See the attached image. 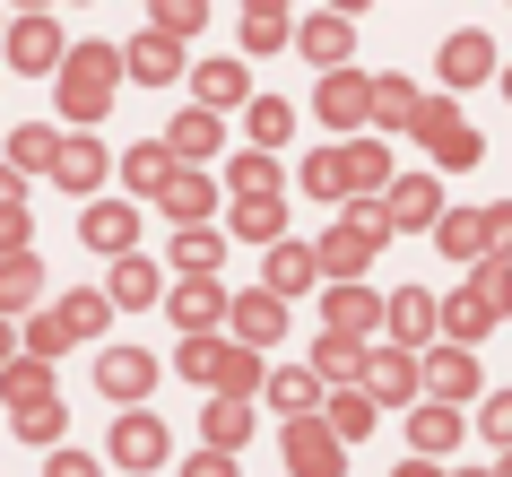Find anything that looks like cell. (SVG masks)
Instances as JSON below:
<instances>
[{"mask_svg":"<svg viewBox=\"0 0 512 477\" xmlns=\"http://www.w3.org/2000/svg\"><path fill=\"white\" fill-rule=\"evenodd\" d=\"M122 70H139V79H174L183 53H174V35H139L131 53H122Z\"/></svg>","mask_w":512,"mask_h":477,"instance_id":"cell-35","label":"cell"},{"mask_svg":"<svg viewBox=\"0 0 512 477\" xmlns=\"http://www.w3.org/2000/svg\"><path fill=\"white\" fill-rule=\"evenodd\" d=\"M0 209H18V165H0Z\"/></svg>","mask_w":512,"mask_h":477,"instance_id":"cell-54","label":"cell"},{"mask_svg":"<svg viewBox=\"0 0 512 477\" xmlns=\"http://www.w3.org/2000/svg\"><path fill=\"white\" fill-rule=\"evenodd\" d=\"M417 148H434V165H478V131L460 122L452 96H426L417 105Z\"/></svg>","mask_w":512,"mask_h":477,"instance_id":"cell-6","label":"cell"},{"mask_svg":"<svg viewBox=\"0 0 512 477\" xmlns=\"http://www.w3.org/2000/svg\"><path fill=\"white\" fill-rule=\"evenodd\" d=\"M61 148H70V139H61V131H44V122H27V131L9 139V157H18V165H35V174H53V165H61Z\"/></svg>","mask_w":512,"mask_h":477,"instance_id":"cell-37","label":"cell"},{"mask_svg":"<svg viewBox=\"0 0 512 477\" xmlns=\"http://www.w3.org/2000/svg\"><path fill=\"white\" fill-rule=\"evenodd\" d=\"M165 304H174V321H183V330H191V339H209V330H217V321H226V313H235V304H226V287H217V278H183V287H174V295H165Z\"/></svg>","mask_w":512,"mask_h":477,"instance_id":"cell-9","label":"cell"},{"mask_svg":"<svg viewBox=\"0 0 512 477\" xmlns=\"http://www.w3.org/2000/svg\"><path fill=\"white\" fill-rule=\"evenodd\" d=\"M417 365H426V391L443 399V408L478 391V365H469V347H434V356H417Z\"/></svg>","mask_w":512,"mask_h":477,"instance_id":"cell-18","label":"cell"},{"mask_svg":"<svg viewBox=\"0 0 512 477\" xmlns=\"http://www.w3.org/2000/svg\"><path fill=\"white\" fill-rule=\"evenodd\" d=\"M504 96H512V70H504Z\"/></svg>","mask_w":512,"mask_h":477,"instance_id":"cell-58","label":"cell"},{"mask_svg":"<svg viewBox=\"0 0 512 477\" xmlns=\"http://www.w3.org/2000/svg\"><path fill=\"white\" fill-rule=\"evenodd\" d=\"M304 53L339 70V53H348V18H313V27H304Z\"/></svg>","mask_w":512,"mask_h":477,"instance_id":"cell-43","label":"cell"},{"mask_svg":"<svg viewBox=\"0 0 512 477\" xmlns=\"http://www.w3.org/2000/svg\"><path fill=\"white\" fill-rule=\"evenodd\" d=\"M495 477H512V451H504V469H495Z\"/></svg>","mask_w":512,"mask_h":477,"instance_id":"cell-57","label":"cell"},{"mask_svg":"<svg viewBox=\"0 0 512 477\" xmlns=\"http://www.w3.org/2000/svg\"><path fill=\"white\" fill-rule=\"evenodd\" d=\"M382 235H391V226H382V209H348V217L322 235V269L339 278V287H356V269L374 261V243H382Z\"/></svg>","mask_w":512,"mask_h":477,"instance_id":"cell-5","label":"cell"},{"mask_svg":"<svg viewBox=\"0 0 512 477\" xmlns=\"http://www.w3.org/2000/svg\"><path fill=\"white\" fill-rule=\"evenodd\" d=\"M105 295L122 304V313H148V304H165V278H157V261H113V278H105Z\"/></svg>","mask_w":512,"mask_h":477,"instance_id":"cell-17","label":"cell"},{"mask_svg":"<svg viewBox=\"0 0 512 477\" xmlns=\"http://www.w3.org/2000/svg\"><path fill=\"white\" fill-rule=\"evenodd\" d=\"M469 477H486V469H469Z\"/></svg>","mask_w":512,"mask_h":477,"instance_id":"cell-59","label":"cell"},{"mask_svg":"<svg viewBox=\"0 0 512 477\" xmlns=\"http://www.w3.org/2000/svg\"><path fill=\"white\" fill-rule=\"evenodd\" d=\"M434 330H443V304H434L426 287H400V295H391V339H400V347L434 339Z\"/></svg>","mask_w":512,"mask_h":477,"instance_id":"cell-21","label":"cell"},{"mask_svg":"<svg viewBox=\"0 0 512 477\" xmlns=\"http://www.w3.org/2000/svg\"><path fill=\"white\" fill-rule=\"evenodd\" d=\"M44 477H96V460H87V451H53V460H44Z\"/></svg>","mask_w":512,"mask_h":477,"instance_id":"cell-53","label":"cell"},{"mask_svg":"<svg viewBox=\"0 0 512 477\" xmlns=\"http://www.w3.org/2000/svg\"><path fill=\"white\" fill-rule=\"evenodd\" d=\"M174 174H183V157H174L165 139H148V148H131V157H122V183H131L139 200H165V183H174Z\"/></svg>","mask_w":512,"mask_h":477,"instance_id":"cell-16","label":"cell"},{"mask_svg":"<svg viewBox=\"0 0 512 477\" xmlns=\"http://www.w3.org/2000/svg\"><path fill=\"white\" fill-rule=\"evenodd\" d=\"M191 96H200V113L243 105V70H235V61H200V70H191Z\"/></svg>","mask_w":512,"mask_h":477,"instance_id":"cell-25","label":"cell"},{"mask_svg":"<svg viewBox=\"0 0 512 477\" xmlns=\"http://www.w3.org/2000/svg\"><path fill=\"white\" fill-rule=\"evenodd\" d=\"M486 261H512V200L486 209Z\"/></svg>","mask_w":512,"mask_h":477,"instance_id":"cell-48","label":"cell"},{"mask_svg":"<svg viewBox=\"0 0 512 477\" xmlns=\"http://www.w3.org/2000/svg\"><path fill=\"white\" fill-rule=\"evenodd\" d=\"M235 235L243 243H287V200H235Z\"/></svg>","mask_w":512,"mask_h":477,"instance_id":"cell-30","label":"cell"},{"mask_svg":"<svg viewBox=\"0 0 512 477\" xmlns=\"http://www.w3.org/2000/svg\"><path fill=\"white\" fill-rule=\"evenodd\" d=\"M53 183L61 191H96V183H105V148H96V139H70L61 165H53Z\"/></svg>","mask_w":512,"mask_h":477,"instance_id":"cell-33","label":"cell"},{"mask_svg":"<svg viewBox=\"0 0 512 477\" xmlns=\"http://www.w3.org/2000/svg\"><path fill=\"white\" fill-rule=\"evenodd\" d=\"M235 339H243V347H270V339H287V304H278L270 287H261V295H235Z\"/></svg>","mask_w":512,"mask_h":477,"instance_id":"cell-19","label":"cell"},{"mask_svg":"<svg viewBox=\"0 0 512 477\" xmlns=\"http://www.w3.org/2000/svg\"><path fill=\"white\" fill-rule=\"evenodd\" d=\"M313 278H322V252H304V243H278L270 252V295L278 304H287L296 287H313Z\"/></svg>","mask_w":512,"mask_h":477,"instance_id":"cell-26","label":"cell"},{"mask_svg":"<svg viewBox=\"0 0 512 477\" xmlns=\"http://www.w3.org/2000/svg\"><path fill=\"white\" fill-rule=\"evenodd\" d=\"M330 434H339V443H356V434H365V425H374V399H365V391H339V399H330Z\"/></svg>","mask_w":512,"mask_h":477,"instance_id":"cell-40","label":"cell"},{"mask_svg":"<svg viewBox=\"0 0 512 477\" xmlns=\"http://www.w3.org/2000/svg\"><path fill=\"white\" fill-rule=\"evenodd\" d=\"M434 243L460 252V261H486V209H452L443 226H434Z\"/></svg>","mask_w":512,"mask_h":477,"instance_id":"cell-34","label":"cell"},{"mask_svg":"<svg viewBox=\"0 0 512 477\" xmlns=\"http://www.w3.org/2000/svg\"><path fill=\"white\" fill-rule=\"evenodd\" d=\"M0 252H9V261L27 252V209H0Z\"/></svg>","mask_w":512,"mask_h":477,"instance_id":"cell-51","label":"cell"},{"mask_svg":"<svg viewBox=\"0 0 512 477\" xmlns=\"http://www.w3.org/2000/svg\"><path fill=\"white\" fill-rule=\"evenodd\" d=\"M165 148H174V157H183L191 174H200V165H209L217 148H226V122H217V113H200V105H191L183 122H174V131H165Z\"/></svg>","mask_w":512,"mask_h":477,"instance_id":"cell-15","label":"cell"},{"mask_svg":"<svg viewBox=\"0 0 512 477\" xmlns=\"http://www.w3.org/2000/svg\"><path fill=\"white\" fill-rule=\"evenodd\" d=\"M417 382H426V373H417V356H408V347L365 356V399H408V408H417Z\"/></svg>","mask_w":512,"mask_h":477,"instance_id":"cell-11","label":"cell"},{"mask_svg":"<svg viewBox=\"0 0 512 477\" xmlns=\"http://www.w3.org/2000/svg\"><path fill=\"white\" fill-rule=\"evenodd\" d=\"M148 18H157V35H174V44H183V35H200V18H209V9H191V0H165V9H148Z\"/></svg>","mask_w":512,"mask_h":477,"instance_id":"cell-47","label":"cell"},{"mask_svg":"<svg viewBox=\"0 0 512 477\" xmlns=\"http://www.w3.org/2000/svg\"><path fill=\"white\" fill-rule=\"evenodd\" d=\"M243 44H252V53H270V44H287V9H270V0H252V9H243Z\"/></svg>","mask_w":512,"mask_h":477,"instance_id":"cell-41","label":"cell"},{"mask_svg":"<svg viewBox=\"0 0 512 477\" xmlns=\"http://www.w3.org/2000/svg\"><path fill=\"white\" fill-rule=\"evenodd\" d=\"M183 477H235V460H226V451H191Z\"/></svg>","mask_w":512,"mask_h":477,"instance_id":"cell-52","label":"cell"},{"mask_svg":"<svg viewBox=\"0 0 512 477\" xmlns=\"http://www.w3.org/2000/svg\"><path fill=\"white\" fill-rule=\"evenodd\" d=\"M157 356H148V347H105V365H96V382H105L113 399H148V382H157Z\"/></svg>","mask_w":512,"mask_h":477,"instance_id":"cell-12","label":"cell"},{"mask_svg":"<svg viewBox=\"0 0 512 477\" xmlns=\"http://www.w3.org/2000/svg\"><path fill=\"white\" fill-rule=\"evenodd\" d=\"M226 183H235L243 200H278V157H261V148H252V157H235V174H226Z\"/></svg>","mask_w":512,"mask_h":477,"instance_id":"cell-39","label":"cell"},{"mask_svg":"<svg viewBox=\"0 0 512 477\" xmlns=\"http://www.w3.org/2000/svg\"><path fill=\"white\" fill-rule=\"evenodd\" d=\"M313 373L348 391V382H365V347H356V339H339V330H322V347H313Z\"/></svg>","mask_w":512,"mask_h":477,"instance_id":"cell-29","label":"cell"},{"mask_svg":"<svg viewBox=\"0 0 512 477\" xmlns=\"http://www.w3.org/2000/svg\"><path fill=\"white\" fill-rule=\"evenodd\" d=\"M9 347H18V330H9V321H0V373L18 365V356H9Z\"/></svg>","mask_w":512,"mask_h":477,"instance_id":"cell-55","label":"cell"},{"mask_svg":"<svg viewBox=\"0 0 512 477\" xmlns=\"http://www.w3.org/2000/svg\"><path fill=\"white\" fill-rule=\"evenodd\" d=\"M9 61H18V70H53L61 61V27L53 18H18V27H9Z\"/></svg>","mask_w":512,"mask_h":477,"instance_id":"cell-23","label":"cell"},{"mask_svg":"<svg viewBox=\"0 0 512 477\" xmlns=\"http://www.w3.org/2000/svg\"><path fill=\"white\" fill-rule=\"evenodd\" d=\"M382 226L391 235H417V226H443V191L426 174H400V183L382 191Z\"/></svg>","mask_w":512,"mask_h":477,"instance_id":"cell-7","label":"cell"},{"mask_svg":"<svg viewBox=\"0 0 512 477\" xmlns=\"http://www.w3.org/2000/svg\"><path fill=\"white\" fill-rule=\"evenodd\" d=\"M417 105H426V96H408V79L374 87V122H391V131H417Z\"/></svg>","mask_w":512,"mask_h":477,"instance_id":"cell-38","label":"cell"},{"mask_svg":"<svg viewBox=\"0 0 512 477\" xmlns=\"http://www.w3.org/2000/svg\"><path fill=\"white\" fill-rule=\"evenodd\" d=\"M243 122H252V139H261V148H278V139H287V131H296V113H287V105H278V96H261V105H252V113H243Z\"/></svg>","mask_w":512,"mask_h":477,"instance_id":"cell-45","label":"cell"},{"mask_svg":"<svg viewBox=\"0 0 512 477\" xmlns=\"http://www.w3.org/2000/svg\"><path fill=\"white\" fill-rule=\"evenodd\" d=\"M408 443H417V460H443V451L460 443V408H443V399L408 408Z\"/></svg>","mask_w":512,"mask_h":477,"instance_id":"cell-20","label":"cell"},{"mask_svg":"<svg viewBox=\"0 0 512 477\" xmlns=\"http://www.w3.org/2000/svg\"><path fill=\"white\" fill-rule=\"evenodd\" d=\"M322 321L339 330V339H374L382 321H391V304H374L365 287H330V295H322Z\"/></svg>","mask_w":512,"mask_h":477,"instance_id":"cell-10","label":"cell"},{"mask_svg":"<svg viewBox=\"0 0 512 477\" xmlns=\"http://www.w3.org/2000/svg\"><path fill=\"white\" fill-rule=\"evenodd\" d=\"M35 287H44V261H35V252L0 261V321H9V313H27V304H35Z\"/></svg>","mask_w":512,"mask_h":477,"instance_id":"cell-32","label":"cell"},{"mask_svg":"<svg viewBox=\"0 0 512 477\" xmlns=\"http://www.w3.org/2000/svg\"><path fill=\"white\" fill-rule=\"evenodd\" d=\"M504 313H512V261H478V269H469V287L443 304V330H452V347H469L478 330H495Z\"/></svg>","mask_w":512,"mask_h":477,"instance_id":"cell-2","label":"cell"},{"mask_svg":"<svg viewBox=\"0 0 512 477\" xmlns=\"http://www.w3.org/2000/svg\"><path fill=\"white\" fill-rule=\"evenodd\" d=\"M304 183L322 191V200H348V191H382V183H391V157H382L374 139H356V148H322Z\"/></svg>","mask_w":512,"mask_h":477,"instance_id":"cell-4","label":"cell"},{"mask_svg":"<svg viewBox=\"0 0 512 477\" xmlns=\"http://www.w3.org/2000/svg\"><path fill=\"white\" fill-rule=\"evenodd\" d=\"M0 399H9L18 417H27V408H44V399H53V365H44V356H18V365L0 373Z\"/></svg>","mask_w":512,"mask_h":477,"instance_id":"cell-24","label":"cell"},{"mask_svg":"<svg viewBox=\"0 0 512 477\" xmlns=\"http://www.w3.org/2000/svg\"><path fill=\"white\" fill-rule=\"evenodd\" d=\"M270 399L287 408V417H304V408L322 399V373H278V382H270Z\"/></svg>","mask_w":512,"mask_h":477,"instance_id":"cell-44","label":"cell"},{"mask_svg":"<svg viewBox=\"0 0 512 477\" xmlns=\"http://www.w3.org/2000/svg\"><path fill=\"white\" fill-rule=\"evenodd\" d=\"M113 313V295H61V321H70V339H96Z\"/></svg>","mask_w":512,"mask_h":477,"instance_id":"cell-42","label":"cell"},{"mask_svg":"<svg viewBox=\"0 0 512 477\" xmlns=\"http://www.w3.org/2000/svg\"><path fill=\"white\" fill-rule=\"evenodd\" d=\"M486 70H495V44H486V35H452V44H443V79L452 87H478Z\"/></svg>","mask_w":512,"mask_h":477,"instance_id":"cell-27","label":"cell"},{"mask_svg":"<svg viewBox=\"0 0 512 477\" xmlns=\"http://www.w3.org/2000/svg\"><path fill=\"white\" fill-rule=\"evenodd\" d=\"M174 373H191V382H200V391H217V399H243V391H261V356H252L243 339H183Z\"/></svg>","mask_w":512,"mask_h":477,"instance_id":"cell-1","label":"cell"},{"mask_svg":"<svg viewBox=\"0 0 512 477\" xmlns=\"http://www.w3.org/2000/svg\"><path fill=\"white\" fill-rule=\"evenodd\" d=\"M18 434H35V443H53V434H61V408H53V399H44V408H27V417H18Z\"/></svg>","mask_w":512,"mask_h":477,"instance_id":"cell-50","label":"cell"},{"mask_svg":"<svg viewBox=\"0 0 512 477\" xmlns=\"http://www.w3.org/2000/svg\"><path fill=\"white\" fill-rule=\"evenodd\" d=\"M174 261H183V278H217L226 235H217V226H183V235H174Z\"/></svg>","mask_w":512,"mask_h":477,"instance_id":"cell-31","label":"cell"},{"mask_svg":"<svg viewBox=\"0 0 512 477\" xmlns=\"http://www.w3.org/2000/svg\"><path fill=\"white\" fill-rule=\"evenodd\" d=\"M200 434H209V451L235 460V443L252 434V408H243V399H209V408H200Z\"/></svg>","mask_w":512,"mask_h":477,"instance_id":"cell-28","label":"cell"},{"mask_svg":"<svg viewBox=\"0 0 512 477\" xmlns=\"http://www.w3.org/2000/svg\"><path fill=\"white\" fill-rule=\"evenodd\" d=\"M486 443H504V451H512V391L486 399Z\"/></svg>","mask_w":512,"mask_h":477,"instance_id":"cell-49","label":"cell"},{"mask_svg":"<svg viewBox=\"0 0 512 477\" xmlns=\"http://www.w3.org/2000/svg\"><path fill=\"white\" fill-rule=\"evenodd\" d=\"M61 347H70V321H61V304H53V313L27 321V356H61Z\"/></svg>","mask_w":512,"mask_h":477,"instance_id":"cell-46","label":"cell"},{"mask_svg":"<svg viewBox=\"0 0 512 477\" xmlns=\"http://www.w3.org/2000/svg\"><path fill=\"white\" fill-rule=\"evenodd\" d=\"M113 460H122V469H157L165 460V425L148 417V408H131V417L113 425Z\"/></svg>","mask_w":512,"mask_h":477,"instance_id":"cell-14","label":"cell"},{"mask_svg":"<svg viewBox=\"0 0 512 477\" xmlns=\"http://www.w3.org/2000/svg\"><path fill=\"white\" fill-rule=\"evenodd\" d=\"M400 477H443V469H434V460H408V469Z\"/></svg>","mask_w":512,"mask_h":477,"instance_id":"cell-56","label":"cell"},{"mask_svg":"<svg viewBox=\"0 0 512 477\" xmlns=\"http://www.w3.org/2000/svg\"><path fill=\"white\" fill-rule=\"evenodd\" d=\"M339 460H348V443H339L322 417H304L296 434H287V469L296 477H339Z\"/></svg>","mask_w":512,"mask_h":477,"instance_id":"cell-8","label":"cell"},{"mask_svg":"<svg viewBox=\"0 0 512 477\" xmlns=\"http://www.w3.org/2000/svg\"><path fill=\"white\" fill-rule=\"evenodd\" d=\"M87 243H96V252H113V261H131V235H139V217L122 209V200H96V209H87V226H79Z\"/></svg>","mask_w":512,"mask_h":477,"instance_id":"cell-22","label":"cell"},{"mask_svg":"<svg viewBox=\"0 0 512 477\" xmlns=\"http://www.w3.org/2000/svg\"><path fill=\"white\" fill-rule=\"evenodd\" d=\"M113 70H122L113 44H79V53L61 61V113H70V122H96V113L113 105Z\"/></svg>","mask_w":512,"mask_h":477,"instance_id":"cell-3","label":"cell"},{"mask_svg":"<svg viewBox=\"0 0 512 477\" xmlns=\"http://www.w3.org/2000/svg\"><path fill=\"white\" fill-rule=\"evenodd\" d=\"M165 217H183V226H200V217H209V174H174V183H165Z\"/></svg>","mask_w":512,"mask_h":477,"instance_id":"cell-36","label":"cell"},{"mask_svg":"<svg viewBox=\"0 0 512 477\" xmlns=\"http://www.w3.org/2000/svg\"><path fill=\"white\" fill-rule=\"evenodd\" d=\"M374 87L382 79H365V70H330V79H322V122H339V131L365 122V113H374Z\"/></svg>","mask_w":512,"mask_h":477,"instance_id":"cell-13","label":"cell"}]
</instances>
